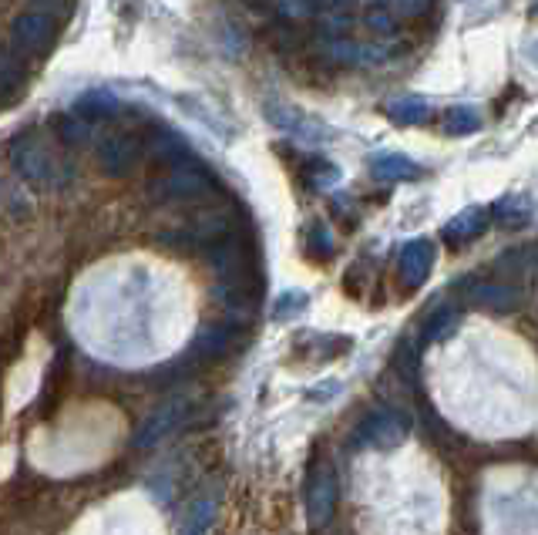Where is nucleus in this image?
I'll return each instance as SVG.
<instances>
[{"label": "nucleus", "instance_id": "nucleus-3", "mask_svg": "<svg viewBox=\"0 0 538 535\" xmlns=\"http://www.w3.org/2000/svg\"><path fill=\"white\" fill-rule=\"evenodd\" d=\"M138 155H142V138H135L128 132L108 135L105 142L98 145L101 169H105L108 175H125L138 162Z\"/></svg>", "mask_w": 538, "mask_h": 535}, {"label": "nucleus", "instance_id": "nucleus-6", "mask_svg": "<svg viewBox=\"0 0 538 535\" xmlns=\"http://www.w3.org/2000/svg\"><path fill=\"white\" fill-rule=\"evenodd\" d=\"M488 219H491V212L485 206H471V209H465L461 216H454L451 223L444 226V239H448L451 246L468 243V239H475L478 233H485Z\"/></svg>", "mask_w": 538, "mask_h": 535}, {"label": "nucleus", "instance_id": "nucleus-12", "mask_svg": "<svg viewBox=\"0 0 538 535\" xmlns=\"http://www.w3.org/2000/svg\"><path fill=\"white\" fill-rule=\"evenodd\" d=\"M441 125L448 135H471L478 132V118L468 112V108H448V112L441 115Z\"/></svg>", "mask_w": 538, "mask_h": 535}, {"label": "nucleus", "instance_id": "nucleus-13", "mask_svg": "<svg viewBox=\"0 0 538 535\" xmlns=\"http://www.w3.org/2000/svg\"><path fill=\"white\" fill-rule=\"evenodd\" d=\"M303 179H306V186H313V189H327L337 182V169H333L327 159H310L303 165Z\"/></svg>", "mask_w": 538, "mask_h": 535}, {"label": "nucleus", "instance_id": "nucleus-4", "mask_svg": "<svg viewBox=\"0 0 538 535\" xmlns=\"http://www.w3.org/2000/svg\"><path fill=\"white\" fill-rule=\"evenodd\" d=\"M142 149H148L152 159H159L165 165H179L185 159H192V152H189V145L182 142V135H175L172 128H165V125L148 128V135L142 138Z\"/></svg>", "mask_w": 538, "mask_h": 535}, {"label": "nucleus", "instance_id": "nucleus-1", "mask_svg": "<svg viewBox=\"0 0 538 535\" xmlns=\"http://www.w3.org/2000/svg\"><path fill=\"white\" fill-rule=\"evenodd\" d=\"M212 189H216L212 172L192 155V159H185L179 165H169V175L155 186V196L169 202H192V199H202Z\"/></svg>", "mask_w": 538, "mask_h": 535}, {"label": "nucleus", "instance_id": "nucleus-16", "mask_svg": "<svg viewBox=\"0 0 538 535\" xmlns=\"http://www.w3.org/2000/svg\"><path fill=\"white\" fill-rule=\"evenodd\" d=\"M491 216H495L498 223H525V209H512V202H502V206H495Z\"/></svg>", "mask_w": 538, "mask_h": 535}, {"label": "nucleus", "instance_id": "nucleus-7", "mask_svg": "<svg viewBox=\"0 0 538 535\" xmlns=\"http://www.w3.org/2000/svg\"><path fill=\"white\" fill-rule=\"evenodd\" d=\"M401 263H404L407 287H417V283H424V276H428L431 263H434L431 243H424V239H414V243H407L404 253H401Z\"/></svg>", "mask_w": 538, "mask_h": 535}, {"label": "nucleus", "instance_id": "nucleus-11", "mask_svg": "<svg viewBox=\"0 0 538 535\" xmlns=\"http://www.w3.org/2000/svg\"><path fill=\"white\" fill-rule=\"evenodd\" d=\"M374 175L377 179H417L421 175V165H414L404 155H380L374 162Z\"/></svg>", "mask_w": 538, "mask_h": 535}, {"label": "nucleus", "instance_id": "nucleus-5", "mask_svg": "<svg viewBox=\"0 0 538 535\" xmlns=\"http://www.w3.org/2000/svg\"><path fill=\"white\" fill-rule=\"evenodd\" d=\"M11 162L17 165V172H21L27 182L51 179L48 159H44V152L31 142V135H21V138H14V142H11Z\"/></svg>", "mask_w": 538, "mask_h": 535}, {"label": "nucleus", "instance_id": "nucleus-15", "mask_svg": "<svg viewBox=\"0 0 538 535\" xmlns=\"http://www.w3.org/2000/svg\"><path fill=\"white\" fill-rule=\"evenodd\" d=\"M54 132H58L61 142L71 145V149L85 142V122H78L74 115H58V118H54Z\"/></svg>", "mask_w": 538, "mask_h": 535}, {"label": "nucleus", "instance_id": "nucleus-9", "mask_svg": "<svg viewBox=\"0 0 538 535\" xmlns=\"http://www.w3.org/2000/svg\"><path fill=\"white\" fill-rule=\"evenodd\" d=\"M384 112L391 115L397 125H421V122H428L431 108L424 105L421 98H397L384 108Z\"/></svg>", "mask_w": 538, "mask_h": 535}, {"label": "nucleus", "instance_id": "nucleus-19", "mask_svg": "<svg viewBox=\"0 0 538 535\" xmlns=\"http://www.w3.org/2000/svg\"><path fill=\"white\" fill-rule=\"evenodd\" d=\"M37 4H44V7H54V4H58V0H37Z\"/></svg>", "mask_w": 538, "mask_h": 535}, {"label": "nucleus", "instance_id": "nucleus-14", "mask_svg": "<svg viewBox=\"0 0 538 535\" xmlns=\"http://www.w3.org/2000/svg\"><path fill=\"white\" fill-rule=\"evenodd\" d=\"M306 253L317 256V260H327V256H333V236H330V229L323 223H313L310 229H306Z\"/></svg>", "mask_w": 538, "mask_h": 535}, {"label": "nucleus", "instance_id": "nucleus-18", "mask_svg": "<svg viewBox=\"0 0 538 535\" xmlns=\"http://www.w3.org/2000/svg\"><path fill=\"white\" fill-rule=\"evenodd\" d=\"M367 24L374 27V31H391L394 21H391V14H384V11H374L367 17Z\"/></svg>", "mask_w": 538, "mask_h": 535}, {"label": "nucleus", "instance_id": "nucleus-10", "mask_svg": "<svg viewBox=\"0 0 538 535\" xmlns=\"http://www.w3.org/2000/svg\"><path fill=\"white\" fill-rule=\"evenodd\" d=\"M27 78V61L17 51L0 58V95H14Z\"/></svg>", "mask_w": 538, "mask_h": 535}, {"label": "nucleus", "instance_id": "nucleus-2", "mask_svg": "<svg viewBox=\"0 0 538 535\" xmlns=\"http://www.w3.org/2000/svg\"><path fill=\"white\" fill-rule=\"evenodd\" d=\"M58 41V11L37 4L14 21V51L17 54H48Z\"/></svg>", "mask_w": 538, "mask_h": 535}, {"label": "nucleus", "instance_id": "nucleus-17", "mask_svg": "<svg viewBox=\"0 0 538 535\" xmlns=\"http://www.w3.org/2000/svg\"><path fill=\"white\" fill-rule=\"evenodd\" d=\"M428 4H431V0H394V7L404 17H417L421 11H428Z\"/></svg>", "mask_w": 538, "mask_h": 535}, {"label": "nucleus", "instance_id": "nucleus-8", "mask_svg": "<svg viewBox=\"0 0 538 535\" xmlns=\"http://www.w3.org/2000/svg\"><path fill=\"white\" fill-rule=\"evenodd\" d=\"M118 108L115 95H105V91H91V95H81L78 105H74V115L85 118V122H98V118H108Z\"/></svg>", "mask_w": 538, "mask_h": 535}]
</instances>
